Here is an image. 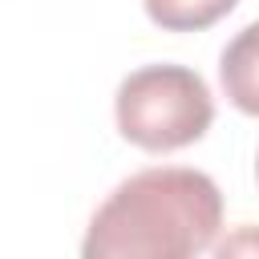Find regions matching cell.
Returning <instances> with one entry per match:
<instances>
[{"label":"cell","mask_w":259,"mask_h":259,"mask_svg":"<svg viewBox=\"0 0 259 259\" xmlns=\"http://www.w3.org/2000/svg\"><path fill=\"white\" fill-rule=\"evenodd\" d=\"M255 182H259V158H255Z\"/></svg>","instance_id":"8992f818"},{"label":"cell","mask_w":259,"mask_h":259,"mask_svg":"<svg viewBox=\"0 0 259 259\" xmlns=\"http://www.w3.org/2000/svg\"><path fill=\"white\" fill-rule=\"evenodd\" d=\"M223 231V190L190 166H150L130 174L93 210L85 259H190Z\"/></svg>","instance_id":"6da1fadb"},{"label":"cell","mask_w":259,"mask_h":259,"mask_svg":"<svg viewBox=\"0 0 259 259\" xmlns=\"http://www.w3.org/2000/svg\"><path fill=\"white\" fill-rule=\"evenodd\" d=\"M219 85L239 113L259 117V20H251L227 40L219 57Z\"/></svg>","instance_id":"3957f363"},{"label":"cell","mask_w":259,"mask_h":259,"mask_svg":"<svg viewBox=\"0 0 259 259\" xmlns=\"http://www.w3.org/2000/svg\"><path fill=\"white\" fill-rule=\"evenodd\" d=\"M113 117L130 146L146 154H174L210 130L214 97L186 65H142L117 85Z\"/></svg>","instance_id":"7a4b0ae2"},{"label":"cell","mask_w":259,"mask_h":259,"mask_svg":"<svg viewBox=\"0 0 259 259\" xmlns=\"http://www.w3.org/2000/svg\"><path fill=\"white\" fill-rule=\"evenodd\" d=\"M146 16L166 32H202L219 24L239 0H142Z\"/></svg>","instance_id":"277c9868"},{"label":"cell","mask_w":259,"mask_h":259,"mask_svg":"<svg viewBox=\"0 0 259 259\" xmlns=\"http://www.w3.org/2000/svg\"><path fill=\"white\" fill-rule=\"evenodd\" d=\"M239 247H259V239L247 231V235H243V243H219L214 251H219V255H227V251H239Z\"/></svg>","instance_id":"5b68a950"}]
</instances>
